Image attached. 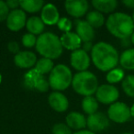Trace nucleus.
<instances>
[{
    "mask_svg": "<svg viewBox=\"0 0 134 134\" xmlns=\"http://www.w3.org/2000/svg\"><path fill=\"white\" fill-rule=\"evenodd\" d=\"M26 14L21 9H15L9 12L7 19V26L12 31H19L26 25Z\"/></svg>",
    "mask_w": 134,
    "mask_h": 134,
    "instance_id": "nucleus-9",
    "label": "nucleus"
},
{
    "mask_svg": "<svg viewBox=\"0 0 134 134\" xmlns=\"http://www.w3.org/2000/svg\"><path fill=\"white\" fill-rule=\"evenodd\" d=\"M41 19L45 25H55L60 19L59 12L54 5L46 4L41 9Z\"/></svg>",
    "mask_w": 134,
    "mask_h": 134,
    "instance_id": "nucleus-14",
    "label": "nucleus"
},
{
    "mask_svg": "<svg viewBox=\"0 0 134 134\" xmlns=\"http://www.w3.org/2000/svg\"><path fill=\"white\" fill-rule=\"evenodd\" d=\"M72 86L77 94L85 97H90L97 92L98 88V81L97 76L91 72H79L73 77Z\"/></svg>",
    "mask_w": 134,
    "mask_h": 134,
    "instance_id": "nucleus-4",
    "label": "nucleus"
},
{
    "mask_svg": "<svg viewBox=\"0 0 134 134\" xmlns=\"http://www.w3.org/2000/svg\"><path fill=\"white\" fill-rule=\"evenodd\" d=\"M60 41H61L63 47H64L67 50L74 51V52L79 50L81 45H82V41L79 38V36L75 32L71 31L67 32V33H63Z\"/></svg>",
    "mask_w": 134,
    "mask_h": 134,
    "instance_id": "nucleus-16",
    "label": "nucleus"
},
{
    "mask_svg": "<svg viewBox=\"0 0 134 134\" xmlns=\"http://www.w3.org/2000/svg\"><path fill=\"white\" fill-rule=\"evenodd\" d=\"M132 19H133V22H134V11H133V15H132Z\"/></svg>",
    "mask_w": 134,
    "mask_h": 134,
    "instance_id": "nucleus-41",
    "label": "nucleus"
},
{
    "mask_svg": "<svg viewBox=\"0 0 134 134\" xmlns=\"http://www.w3.org/2000/svg\"><path fill=\"white\" fill-rule=\"evenodd\" d=\"M42 0H22L20 1V7L23 10L30 13H35L42 9L44 6Z\"/></svg>",
    "mask_w": 134,
    "mask_h": 134,
    "instance_id": "nucleus-21",
    "label": "nucleus"
},
{
    "mask_svg": "<svg viewBox=\"0 0 134 134\" xmlns=\"http://www.w3.org/2000/svg\"><path fill=\"white\" fill-rule=\"evenodd\" d=\"M92 49H93V46H92V43L91 42H85L84 46H83V50L85 51V52H89V51H92Z\"/></svg>",
    "mask_w": 134,
    "mask_h": 134,
    "instance_id": "nucleus-36",
    "label": "nucleus"
},
{
    "mask_svg": "<svg viewBox=\"0 0 134 134\" xmlns=\"http://www.w3.org/2000/svg\"><path fill=\"white\" fill-rule=\"evenodd\" d=\"M82 108L83 110L88 115H92V114L97 112V108H98V103H97V98L94 97L90 96V97H85V98L82 101Z\"/></svg>",
    "mask_w": 134,
    "mask_h": 134,
    "instance_id": "nucleus-22",
    "label": "nucleus"
},
{
    "mask_svg": "<svg viewBox=\"0 0 134 134\" xmlns=\"http://www.w3.org/2000/svg\"><path fill=\"white\" fill-rule=\"evenodd\" d=\"M122 134H132V133H122Z\"/></svg>",
    "mask_w": 134,
    "mask_h": 134,
    "instance_id": "nucleus-42",
    "label": "nucleus"
},
{
    "mask_svg": "<svg viewBox=\"0 0 134 134\" xmlns=\"http://www.w3.org/2000/svg\"><path fill=\"white\" fill-rule=\"evenodd\" d=\"M8 48L9 50V52H12V53L18 54L19 52V46L18 44V42H16V41H11V42L8 43Z\"/></svg>",
    "mask_w": 134,
    "mask_h": 134,
    "instance_id": "nucleus-33",
    "label": "nucleus"
},
{
    "mask_svg": "<svg viewBox=\"0 0 134 134\" xmlns=\"http://www.w3.org/2000/svg\"><path fill=\"white\" fill-rule=\"evenodd\" d=\"M14 61L18 67L23 69L31 68L38 62L37 56L32 52H19L18 54H16Z\"/></svg>",
    "mask_w": 134,
    "mask_h": 134,
    "instance_id": "nucleus-13",
    "label": "nucleus"
},
{
    "mask_svg": "<svg viewBox=\"0 0 134 134\" xmlns=\"http://www.w3.org/2000/svg\"><path fill=\"white\" fill-rule=\"evenodd\" d=\"M120 65L127 70H134V49H128L119 57Z\"/></svg>",
    "mask_w": 134,
    "mask_h": 134,
    "instance_id": "nucleus-20",
    "label": "nucleus"
},
{
    "mask_svg": "<svg viewBox=\"0 0 134 134\" xmlns=\"http://www.w3.org/2000/svg\"><path fill=\"white\" fill-rule=\"evenodd\" d=\"M122 3L130 8H134V0H124Z\"/></svg>",
    "mask_w": 134,
    "mask_h": 134,
    "instance_id": "nucleus-35",
    "label": "nucleus"
},
{
    "mask_svg": "<svg viewBox=\"0 0 134 134\" xmlns=\"http://www.w3.org/2000/svg\"><path fill=\"white\" fill-rule=\"evenodd\" d=\"M130 42H131L132 44L134 45V32L132 33V35L130 36Z\"/></svg>",
    "mask_w": 134,
    "mask_h": 134,
    "instance_id": "nucleus-39",
    "label": "nucleus"
},
{
    "mask_svg": "<svg viewBox=\"0 0 134 134\" xmlns=\"http://www.w3.org/2000/svg\"><path fill=\"white\" fill-rule=\"evenodd\" d=\"M36 42H37V40H36L35 35L31 33H27L22 37V44L27 48L33 47L34 45H36Z\"/></svg>",
    "mask_w": 134,
    "mask_h": 134,
    "instance_id": "nucleus-31",
    "label": "nucleus"
},
{
    "mask_svg": "<svg viewBox=\"0 0 134 134\" xmlns=\"http://www.w3.org/2000/svg\"><path fill=\"white\" fill-rule=\"evenodd\" d=\"M6 3L8 5V8H11L13 10L17 9V8H19V6H20V1H19V0H8Z\"/></svg>",
    "mask_w": 134,
    "mask_h": 134,
    "instance_id": "nucleus-34",
    "label": "nucleus"
},
{
    "mask_svg": "<svg viewBox=\"0 0 134 134\" xmlns=\"http://www.w3.org/2000/svg\"><path fill=\"white\" fill-rule=\"evenodd\" d=\"M57 25H58V28H59L62 31L64 32V33L70 32V30H71L72 26H73L72 21L70 20V19H66V18H62V19H60Z\"/></svg>",
    "mask_w": 134,
    "mask_h": 134,
    "instance_id": "nucleus-29",
    "label": "nucleus"
},
{
    "mask_svg": "<svg viewBox=\"0 0 134 134\" xmlns=\"http://www.w3.org/2000/svg\"><path fill=\"white\" fill-rule=\"evenodd\" d=\"M71 65L79 72H85L90 65V58L87 52L79 49L71 54Z\"/></svg>",
    "mask_w": 134,
    "mask_h": 134,
    "instance_id": "nucleus-10",
    "label": "nucleus"
},
{
    "mask_svg": "<svg viewBox=\"0 0 134 134\" xmlns=\"http://www.w3.org/2000/svg\"><path fill=\"white\" fill-rule=\"evenodd\" d=\"M26 27L30 33L33 34V35H38V34L41 35L42 31L44 30L45 24L41 20V18L31 17L27 20Z\"/></svg>",
    "mask_w": 134,
    "mask_h": 134,
    "instance_id": "nucleus-19",
    "label": "nucleus"
},
{
    "mask_svg": "<svg viewBox=\"0 0 134 134\" xmlns=\"http://www.w3.org/2000/svg\"><path fill=\"white\" fill-rule=\"evenodd\" d=\"M67 13L74 18H81L88 10V3L86 0H67L64 3Z\"/></svg>",
    "mask_w": 134,
    "mask_h": 134,
    "instance_id": "nucleus-11",
    "label": "nucleus"
},
{
    "mask_svg": "<svg viewBox=\"0 0 134 134\" xmlns=\"http://www.w3.org/2000/svg\"><path fill=\"white\" fill-rule=\"evenodd\" d=\"M74 134H95V133L90 131V130H79L77 132H75Z\"/></svg>",
    "mask_w": 134,
    "mask_h": 134,
    "instance_id": "nucleus-37",
    "label": "nucleus"
},
{
    "mask_svg": "<svg viewBox=\"0 0 134 134\" xmlns=\"http://www.w3.org/2000/svg\"><path fill=\"white\" fill-rule=\"evenodd\" d=\"M91 58L95 66L103 72L111 71L119 62L118 51L111 44L104 41L94 45L91 51Z\"/></svg>",
    "mask_w": 134,
    "mask_h": 134,
    "instance_id": "nucleus-1",
    "label": "nucleus"
},
{
    "mask_svg": "<svg viewBox=\"0 0 134 134\" xmlns=\"http://www.w3.org/2000/svg\"><path fill=\"white\" fill-rule=\"evenodd\" d=\"M63 45L60 39L52 32H45L40 35L36 42V50L43 58L56 59L63 53Z\"/></svg>",
    "mask_w": 134,
    "mask_h": 134,
    "instance_id": "nucleus-3",
    "label": "nucleus"
},
{
    "mask_svg": "<svg viewBox=\"0 0 134 134\" xmlns=\"http://www.w3.org/2000/svg\"><path fill=\"white\" fill-rule=\"evenodd\" d=\"M73 81L72 72L64 64H58L51 72L49 84L53 90L63 91L69 87Z\"/></svg>",
    "mask_w": 134,
    "mask_h": 134,
    "instance_id": "nucleus-5",
    "label": "nucleus"
},
{
    "mask_svg": "<svg viewBox=\"0 0 134 134\" xmlns=\"http://www.w3.org/2000/svg\"><path fill=\"white\" fill-rule=\"evenodd\" d=\"M41 75H42L38 73L35 69H32V70H30V71H29L24 76L25 86L28 88H30V89H33L36 82H37V80L39 79V77L41 76Z\"/></svg>",
    "mask_w": 134,
    "mask_h": 134,
    "instance_id": "nucleus-27",
    "label": "nucleus"
},
{
    "mask_svg": "<svg viewBox=\"0 0 134 134\" xmlns=\"http://www.w3.org/2000/svg\"><path fill=\"white\" fill-rule=\"evenodd\" d=\"M122 89L128 97H134V75H130L122 80Z\"/></svg>",
    "mask_w": 134,
    "mask_h": 134,
    "instance_id": "nucleus-25",
    "label": "nucleus"
},
{
    "mask_svg": "<svg viewBox=\"0 0 134 134\" xmlns=\"http://www.w3.org/2000/svg\"><path fill=\"white\" fill-rule=\"evenodd\" d=\"M92 5L100 13H111L117 8L118 2L116 0H93Z\"/></svg>",
    "mask_w": 134,
    "mask_h": 134,
    "instance_id": "nucleus-18",
    "label": "nucleus"
},
{
    "mask_svg": "<svg viewBox=\"0 0 134 134\" xmlns=\"http://www.w3.org/2000/svg\"><path fill=\"white\" fill-rule=\"evenodd\" d=\"M52 133L53 134H72L71 129L67 125L63 123H58L55 124L52 128Z\"/></svg>",
    "mask_w": 134,
    "mask_h": 134,
    "instance_id": "nucleus-30",
    "label": "nucleus"
},
{
    "mask_svg": "<svg viewBox=\"0 0 134 134\" xmlns=\"http://www.w3.org/2000/svg\"><path fill=\"white\" fill-rule=\"evenodd\" d=\"M86 21L95 28H100L104 25L105 23V18L102 15V13L98 11H91L86 16Z\"/></svg>",
    "mask_w": 134,
    "mask_h": 134,
    "instance_id": "nucleus-23",
    "label": "nucleus"
},
{
    "mask_svg": "<svg viewBox=\"0 0 134 134\" xmlns=\"http://www.w3.org/2000/svg\"><path fill=\"white\" fill-rule=\"evenodd\" d=\"M75 29L76 34L79 36L81 41L84 42H91L95 38L94 28L86 20H75Z\"/></svg>",
    "mask_w": 134,
    "mask_h": 134,
    "instance_id": "nucleus-12",
    "label": "nucleus"
},
{
    "mask_svg": "<svg viewBox=\"0 0 134 134\" xmlns=\"http://www.w3.org/2000/svg\"><path fill=\"white\" fill-rule=\"evenodd\" d=\"M106 26L108 30L115 37L126 40L134 32V22L132 17L122 12H116L108 17Z\"/></svg>",
    "mask_w": 134,
    "mask_h": 134,
    "instance_id": "nucleus-2",
    "label": "nucleus"
},
{
    "mask_svg": "<svg viewBox=\"0 0 134 134\" xmlns=\"http://www.w3.org/2000/svg\"><path fill=\"white\" fill-rule=\"evenodd\" d=\"M53 62L51 59L48 58H41L37 62L35 66V70L40 73L41 75H44V74H48L52 71L53 69Z\"/></svg>",
    "mask_w": 134,
    "mask_h": 134,
    "instance_id": "nucleus-24",
    "label": "nucleus"
},
{
    "mask_svg": "<svg viewBox=\"0 0 134 134\" xmlns=\"http://www.w3.org/2000/svg\"><path fill=\"white\" fill-rule=\"evenodd\" d=\"M66 124L70 129L82 130L86 127V119L79 112H71L66 117Z\"/></svg>",
    "mask_w": 134,
    "mask_h": 134,
    "instance_id": "nucleus-17",
    "label": "nucleus"
},
{
    "mask_svg": "<svg viewBox=\"0 0 134 134\" xmlns=\"http://www.w3.org/2000/svg\"><path fill=\"white\" fill-rule=\"evenodd\" d=\"M106 78L109 84L119 83V81H122L124 79V71L120 68H114L108 72Z\"/></svg>",
    "mask_w": 134,
    "mask_h": 134,
    "instance_id": "nucleus-26",
    "label": "nucleus"
},
{
    "mask_svg": "<svg viewBox=\"0 0 134 134\" xmlns=\"http://www.w3.org/2000/svg\"><path fill=\"white\" fill-rule=\"evenodd\" d=\"M48 101L50 106L57 112H64L69 106L67 97L60 92H53L51 94Z\"/></svg>",
    "mask_w": 134,
    "mask_h": 134,
    "instance_id": "nucleus-15",
    "label": "nucleus"
},
{
    "mask_svg": "<svg viewBox=\"0 0 134 134\" xmlns=\"http://www.w3.org/2000/svg\"><path fill=\"white\" fill-rule=\"evenodd\" d=\"M49 87H50V84H49V82L45 79V77L43 76V75H41V76L39 77V79H38L37 82H36L35 86H34V88L40 92L48 91Z\"/></svg>",
    "mask_w": 134,
    "mask_h": 134,
    "instance_id": "nucleus-28",
    "label": "nucleus"
},
{
    "mask_svg": "<svg viewBox=\"0 0 134 134\" xmlns=\"http://www.w3.org/2000/svg\"><path fill=\"white\" fill-rule=\"evenodd\" d=\"M1 81H2V76H1V74H0V83H1Z\"/></svg>",
    "mask_w": 134,
    "mask_h": 134,
    "instance_id": "nucleus-40",
    "label": "nucleus"
},
{
    "mask_svg": "<svg viewBox=\"0 0 134 134\" xmlns=\"http://www.w3.org/2000/svg\"><path fill=\"white\" fill-rule=\"evenodd\" d=\"M108 117L116 123H125L130 119V108L123 102H115L110 105Z\"/></svg>",
    "mask_w": 134,
    "mask_h": 134,
    "instance_id": "nucleus-6",
    "label": "nucleus"
},
{
    "mask_svg": "<svg viewBox=\"0 0 134 134\" xmlns=\"http://www.w3.org/2000/svg\"><path fill=\"white\" fill-rule=\"evenodd\" d=\"M8 15H9V8H8V5L6 2L0 0V22L6 20Z\"/></svg>",
    "mask_w": 134,
    "mask_h": 134,
    "instance_id": "nucleus-32",
    "label": "nucleus"
},
{
    "mask_svg": "<svg viewBox=\"0 0 134 134\" xmlns=\"http://www.w3.org/2000/svg\"><path fill=\"white\" fill-rule=\"evenodd\" d=\"M86 126L88 127L90 131L98 132L106 130L109 126V119L102 112H96L89 115L86 119Z\"/></svg>",
    "mask_w": 134,
    "mask_h": 134,
    "instance_id": "nucleus-8",
    "label": "nucleus"
},
{
    "mask_svg": "<svg viewBox=\"0 0 134 134\" xmlns=\"http://www.w3.org/2000/svg\"><path fill=\"white\" fill-rule=\"evenodd\" d=\"M97 100L105 105L113 104L119 97V90L112 85H102L98 86L97 92Z\"/></svg>",
    "mask_w": 134,
    "mask_h": 134,
    "instance_id": "nucleus-7",
    "label": "nucleus"
},
{
    "mask_svg": "<svg viewBox=\"0 0 134 134\" xmlns=\"http://www.w3.org/2000/svg\"><path fill=\"white\" fill-rule=\"evenodd\" d=\"M130 116L134 119V104L132 105L131 108H130Z\"/></svg>",
    "mask_w": 134,
    "mask_h": 134,
    "instance_id": "nucleus-38",
    "label": "nucleus"
}]
</instances>
